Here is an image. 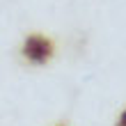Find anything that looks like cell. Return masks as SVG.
<instances>
[{
	"label": "cell",
	"mask_w": 126,
	"mask_h": 126,
	"mask_svg": "<svg viewBox=\"0 0 126 126\" xmlns=\"http://www.w3.org/2000/svg\"><path fill=\"white\" fill-rule=\"evenodd\" d=\"M117 126H126V110L122 112V117H119V122H117Z\"/></svg>",
	"instance_id": "2"
},
{
	"label": "cell",
	"mask_w": 126,
	"mask_h": 126,
	"mask_svg": "<svg viewBox=\"0 0 126 126\" xmlns=\"http://www.w3.org/2000/svg\"><path fill=\"white\" fill-rule=\"evenodd\" d=\"M23 53L30 62L34 64H44L50 60V55H53V44H50L46 37H39V34H32L28 37L25 46H23Z\"/></svg>",
	"instance_id": "1"
}]
</instances>
